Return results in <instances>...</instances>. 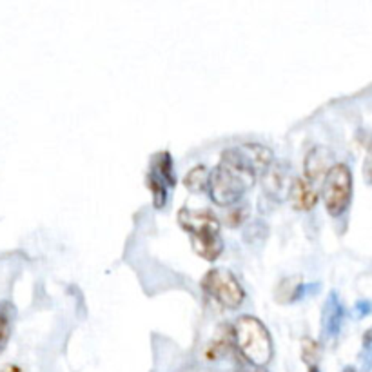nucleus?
Wrapping results in <instances>:
<instances>
[{
	"label": "nucleus",
	"instance_id": "obj_1",
	"mask_svg": "<svg viewBox=\"0 0 372 372\" xmlns=\"http://www.w3.org/2000/svg\"><path fill=\"white\" fill-rule=\"evenodd\" d=\"M233 333L234 345L245 358V362L256 367H263L271 362L274 353L273 338L262 320L251 314H243L234 322Z\"/></svg>",
	"mask_w": 372,
	"mask_h": 372
},
{
	"label": "nucleus",
	"instance_id": "obj_11",
	"mask_svg": "<svg viewBox=\"0 0 372 372\" xmlns=\"http://www.w3.org/2000/svg\"><path fill=\"white\" fill-rule=\"evenodd\" d=\"M191 243H193L194 251L207 262H214L223 251V240L220 233L194 234L191 236Z\"/></svg>",
	"mask_w": 372,
	"mask_h": 372
},
{
	"label": "nucleus",
	"instance_id": "obj_2",
	"mask_svg": "<svg viewBox=\"0 0 372 372\" xmlns=\"http://www.w3.org/2000/svg\"><path fill=\"white\" fill-rule=\"evenodd\" d=\"M254 180L256 174L251 171L220 160V164L211 171L209 176V193L218 205L231 207L238 204L243 193L254 184Z\"/></svg>",
	"mask_w": 372,
	"mask_h": 372
},
{
	"label": "nucleus",
	"instance_id": "obj_12",
	"mask_svg": "<svg viewBox=\"0 0 372 372\" xmlns=\"http://www.w3.org/2000/svg\"><path fill=\"white\" fill-rule=\"evenodd\" d=\"M167 187H174L176 184V174H174V164L173 156L169 154V151H160L151 160V169Z\"/></svg>",
	"mask_w": 372,
	"mask_h": 372
},
{
	"label": "nucleus",
	"instance_id": "obj_19",
	"mask_svg": "<svg viewBox=\"0 0 372 372\" xmlns=\"http://www.w3.org/2000/svg\"><path fill=\"white\" fill-rule=\"evenodd\" d=\"M236 372H269L265 371L263 367H256V365H251V363H242V365H238V369H236Z\"/></svg>",
	"mask_w": 372,
	"mask_h": 372
},
{
	"label": "nucleus",
	"instance_id": "obj_17",
	"mask_svg": "<svg viewBox=\"0 0 372 372\" xmlns=\"http://www.w3.org/2000/svg\"><path fill=\"white\" fill-rule=\"evenodd\" d=\"M247 213H249L247 205H243L238 202V204L231 205V209H229L227 213H225V216H223V218H225V223H227V225H233L234 227V225H240V223L245 220Z\"/></svg>",
	"mask_w": 372,
	"mask_h": 372
},
{
	"label": "nucleus",
	"instance_id": "obj_16",
	"mask_svg": "<svg viewBox=\"0 0 372 372\" xmlns=\"http://www.w3.org/2000/svg\"><path fill=\"white\" fill-rule=\"evenodd\" d=\"M302 358L305 360L309 367L316 365V360L320 358V345L314 342L313 338H305L302 343Z\"/></svg>",
	"mask_w": 372,
	"mask_h": 372
},
{
	"label": "nucleus",
	"instance_id": "obj_8",
	"mask_svg": "<svg viewBox=\"0 0 372 372\" xmlns=\"http://www.w3.org/2000/svg\"><path fill=\"white\" fill-rule=\"evenodd\" d=\"M345 309L338 296V293H331L323 303L322 309V336L323 340H333L342 329Z\"/></svg>",
	"mask_w": 372,
	"mask_h": 372
},
{
	"label": "nucleus",
	"instance_id": "obj_7",
	"mask_svg": "<svg viewBox=\"0 0 372 372\" xmlns=\"http://www.w3.org/2000/svg\"><path fill=\"white\" fill-rule=\"evenodd\" d=\"M180 225L189 233V236L194 234H209L220 233V220L211 211H200V209L182 207L178 211Z\"/></svg>",
	"mask_w": 372,
	"mask_h": 372
},
{
	"label": "nucleus",
	"instance_id": "obj_6",
	"mask_svg": "<svg viewBox=\"0 0 372 372\" xmlns=\"http://www.w3.org/2000/svg\"><path fill=\"white\" fill-rule=\"evenodd\" d=\"M293 180L294 178H291V167L285 162H282V160L273 162L262 173V185L265 189V193L276 200L289 196Z\"/></svg>",
	"mask_w": 372,
	"mask_h": 372
},
{
	"label": "nucleus",
	"instance_id": "obj_13",
	"mask_svg": "<svg viewBox=\"0 0 372 372\" xmlns=\"http://www.w3.org/2000/svg\"><path fill=\"white\" fill-rule=\"evenodd\" d=\"M209 176H211V173H209L205 165H196V167H193L185 174L184 184L185 187L194 191V193L196 191H204V189H209Z\"/></svg>",
	"mask_w": 372,
	"mask_h": 372
},
{
	"label": "nucleus",
	"instance_id": "obj_18",
	"mask_svg": "<svg viewBox=\"0 0 372 372\" xmlns=\"http://www.w3.org/2000/svg\"><path fill=\"white\" fill-rule=\"evenodd\" d=\"M369 153L367 158H365V164H363V173H365V178L367 182H372V142L367 145Z\"/></svg>",
	"mask_w": 372,
	"mask_h": 372
},
{
	"label": "nucleus",
	"instance_id": "obj_9",
	"mask_svg": "<svg viewBox=\"0 0 372 372\" xmlns=\"http://www.w3.org/2000/svg\"><path fill=\"white\" fill-rule=\"evenodd\" d=\"M331 160H333V153L325 145H314V147L309 149V153L305 154V160H303L305 178L309 182H316L318 178H325L329 169L333 167Z\"/></svg>",
	"mask_w": 372,
	"mask_h": 372
},
{
	"label": "nucleus",
	"instance_id": "obj_4",
	"mask_svg": "<svg viewBox=\"0 0 372 372\" xmlns=\"http://www.w3.org/2000/svg\"><path fill=\"white\" fill-rule=\"evenodd\" d=\"M202 289L216 302L222 303L223 307L236 309L245 300V291L242 283L234 276L229 269L216 267L205 273V276L200 282Z\"/></svg>",
	"mask_w": 372,
	"mask_h": 372
},
{
	"label": "nucleus",
	"instance_id": "obj_3",
	"mask_svg": "<svg viewBox=\"0 0 372 372\" xmlns=\"http://www.w3.org/2000/svg\"><path fill=\"white\" fill-rule=\"evenodd\" d=\"M353 196V173L347 164H334L325 174L322 184V198L327 211L333 216H340L347 211Z\"/></svg>",
	"mask_w": 372,
	"mask_h": 372
},
{
	"label": "nucleus",
	"instance_id": "obj_15",
	"mask_svg": "<svg viewBox=\"0 0 372 372\" xmlns=\"http://www.w3.org/2000/svg\"><path fill=\"white\" fill-rule=\"evenodd\" d=\"M11 322H13V309L10 303H2L0 305V353L4 351L10 340Z\"/></svg>",
	"mask_w": 372,
	"mask_h": 372
},
{
	"label": "nucleus",
	"instance_id": "obj_20",
	"mask_svg": "<svg viewBox=\"0 0 372 372\" xmlns=\"http://www.w3.org/2000/svg\"><path fill=\"white\" fill-rule=\"evenodd\" d=\"M342 372H358V369H356V367H353V365H349V367L343 369Z\"/></svg>",
	"mask_w": 372,
	"mask_h": 372
},
{
	"label": "nucleus",
	"instance_id": "obj_21",
	"mask_svg": "<svg viewBox=\"0 0 372 372\" xmlns=\"http://www.w3.org/2000/svg\"><path fill=\"white\" fill-rule=\"evenodd\" d=\"M309 372H322L318 365H313V367H309Z\"/></svg>",
	"mask_w": 372,
	"mask_h": 372
},
{
	"label": "nucleus",
	"instance_id": "obj_5",
	"mask_svg": "<svg viewBox=\"0 0 372 372\" xmlns=\"http://www.w3.org/2000/svg\"><path fill=\"white\" fill-rule=\"evenodd\" d=\"M222 162L258 174L273 164L274 154L267 145L263 144H240L236 147L225 149L222 153Z\"/></svg>",
	"mask_w": 372,
	"mask_h": 372
},
{
	"label": "nucleus",
	"instance_id": "obj_14",
	"mask_svg": "<svg viewBox=\"0 0 372 372\" xmlns=\"http://www.w3.org/2000/svg\"><path fill=\"white\" fill-rule=\"evenodd\" d=\"M145 182H147V187L151 189V194H153V204L156 209H162L167 202V185L162 182V180L153 173V171H147L145 174Z\"/></svg>",
	"mask_w": 372,
	"mask_h": 372
},
{
	"label": "nucleus",
	"instance_id": "obj_10",
	"mask_svg": "<svg viewBox=\"0 0 372 372\" xmlns=\"http://www.w3.org/2000/svg\"><path fill=\"white\" fill-rule=\"evenodd\" d=\"M289 200L293 207L300 209V211H309L318 204V198L320 194L314 189L313 182H309L305 176H296L293 180V185H291V191H289Z\"/></svg>",
	"mask_w": 372,
	"mask_h": 372
}]
</instances>
